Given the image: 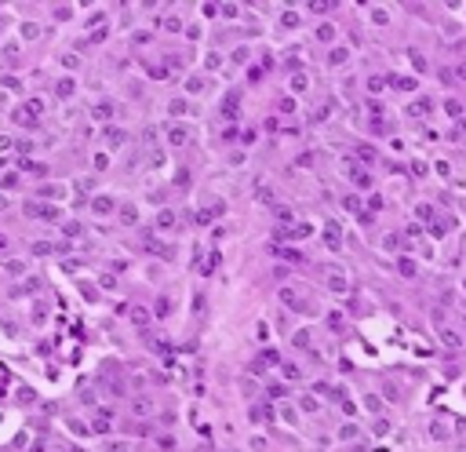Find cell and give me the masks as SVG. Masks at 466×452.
Segmentation results:
<instances>
[{
	"instance_id": "f546056e",
	"label": "cell",
	"mask_w": 466,
	"mask_h": 452,
	"mask_svg": "<svg viewBox=\"0 0 466 452\" xmlns=\"http://www.w3.org/2000/svg\"><path fill=\"white\" fill-rule=\"evenodd\" d=\"M36 33H40V26H33V22H30V26H22V36H26V40H33Z\"/></svg>"
},
{
	"instance_id": "ac0fdd59",
	"label": "cell",
	"mask_w": 466,
	"mask_h": 452,
	"mask_svg": "<svg viewBox=\"0 0 466 452\" xmlns=\"http://www.w3.org/2000/svg\"><path fill=\"white\" fill-rule=\"evenodd\" d=\"M186 91H190V95H200V91H204V80H200V77H190V80H186Z\"/></svg>"
},
{
	"instance_id": "ba28073f",
	"label": "cell",
	"mask_w": 466,
	"mask_h": 452,
	"mask_svg": "<svg viewBox=\"0 0 466 452\" xmlns=\"http://www.w3.org/2000/svg\"><path fill=\"white\" fill-rule=\"evenodd\" d=\"M328 288L335 292V296H342V292H350V281L339 278V274H328Z\"/></svg>"
},
{
	"instance_id": "9c48e42d",
	"label": "cell",
	"mask_w": 466,
	"mask_h": 452,
	"mask_svg": "<svg viewBox=\"0 0 466 452\" xmlns=\"http://www.w3.org/2000/svg\"><path fill=\"white\" fill-rule=\"evenodd\" d=\"M4 274H11V278H22V274H26V263L11 255V259H4Z\"/></svg>"
},
{
	"instance_id": "6da1fadb",
	"label": "cell",
	"mask_w": 466,
	"mask_h": 452,
	"mask_svg": "<svg viewBox=\"0 0 466 452\" xmlns=\"http://www.w3.org/2000/svg\"><path fill=\"white\" fill-rule=\"evenodd\" d=\"M11 121H15L18 128H30V132L36 128V117H33V113H30L26 106H15V109H11Z\"/></svg>"
},
{
	"instance_id": "7402d4cb",
	"label": "cell",
	"mask_w": 466,
	"mask_h": 452,
	"mask_svg": "<svg viewBox=\"0 0 466 452\" xmlns=\"http://www.w3.org/2000/svg\"><path fill=\"white\" fill-rule=\"evenodd\" d=\"M167 109H171L175 117H182L186 113V99H171V106H167Z\"/></svg>"
},
{
	"instance_id": "1f68e13d",
	"label": "cell",
	"mask_w": 466,
	"mask_h": 452,
	"mask_svg": "<svg viewBox=\"0 0 466 452\" xmlns=\"http://www.w3.org/2000/svg\"><path fill=\"white\" fill-rule=\"evenodd\" d=\"M295 347H310V332H295Z\"/></svg>"
},
{
	"instance_id": "e0dca14e",
	"label": "cell",
	"mask_w": 466,
	"mask_h": 452,
	"mask_svg": "<svg viewBox=\"0 0 466 452\" xmlns=\"http://www.w3.org/2000/svg\"><path fill=\"white\" fill-rule=\"evenodd\" d=\"M332 36H335V26H328V22H324V26H317V40H324V44H328Z\"/></svg>"
},
{
	"instance_id": "cb8c5ba5",
	"label": "cell",
	"mask_w": 466,
	"mask_h": 452,
	"mask_svg": "<svg viewBox=\"0 0 466 452\" xmlns=\"http://www.w3.org/2000/svg\"><path fill=\"white\" fill-rule=\"evenodd\" d=\"M441 339H444L448 347H459V336H455V332H448V328H441Z\"/></svg>"
},
{
	"instance_id": "d4e9b609",
	"label": "cell",
	"mask_w": 466,
	"mask_h": 452,
	"mask_svg": "<svg viewBox=\"0 0 466 452\" xmlns=\"http://www.w3.org/2000/svg\"><path fill=\"white\" fill-rule=\"evenodd\" d=\"M365 405H368V409H371V412H383V401H379V398H375V394H368V398H365Z\"/></svg>"
},
{
	"instance_id": "4316f807",
	"label": "cell",
	"mask_w": 466,
	"mask_h": 452,
	"mask_svg": "<svg viewBox=\"0 0 466 452\" xmlns=\"http://www.w3.org/2000/svg\"><path fill=\"white\" fill-rule=\"evenodd\" d=\"M62 234H66V237H80V223H66V226H62Z\"/></svg>"
},
{
	"instance_id": "484cf974",
	"label": "cell",
	"mask_w": 466,
	"mask_h": 452,
	"mask_svg": "<svg viewBox=\"0 0 466 452\" xmlns=\"http://www.w3.org/2000/svg\"><path fill=\"white\" fill-rule=\"evenodd\" d=\"M4 88L7 91H22V80H18V77H4Z\"/></svg>"
},
{
	"instance_id": "4fadbf2b",
	"label": "cell",
	"mask_w": 466,
	"mask_h": 452,
	"mask_svg": "<svg viewBox=\"0 0 466 452\" xmlns=\"http://www.w3.org/2000/svg\"><path fill=\"white\" fill-rule=\"evenodd\" d=\"M120 223L135 226V223H138V208H135V205H124V208H120Z\"/></svg>"
},
{
	"instance_id": "30bf717a",
	"label": "cell",
	"mask_w": 466,
	"mask_h": 452,
	"mask_svg": "<svg viewBox=\"0 0 466 452\" xmlns=\"http://www.w3.org/2000/svg\"><path fill=\"white\" fill-rule=\"evenodd\" d=\"M15 401H18V405H33V401H36V390H33V386H18V390H15Z\"/></svg>"
},
{
	"instance_id": "e575fe53",
	"label": "cell",
	"mask_w": 466,
	"mask_h": 452,
	"mask_svg": "<svg viewBox=\"0 0 466 452\" xmlns=\"http://www.w3.org/2000/svg\"><path fill=\"white\" fill-rule=\"evenodd\" d=\"M244 59H248V48H237V51H233V62H237V66H240Z\"/></svg>"
},
{
	"instance_id": "7c38bea8",
	"label": "cell",
	"mask_w": 466,
	"mask_h": 452,
	"mask_svg": "<svg viewBox=\"0 0 466 452\" xmlns=\"http://www.w3.org/2000/svg\"><path fill=\"white\" fill-rule=\"evenodd\" d=\"M91 113H95V121H109V117H113V103H95Z\"/></svg>"
},
{
	"instance_id": "8d00e7d4",
	"label": "cell",
	"mask_w": 466,
	"mask_h": 452,
	"mask_svg": "<svg viewBox=\"0 0 466 452\" xmlns=\"http://www.w3.org/2000/svg\"><path fill=\"white\" fill-rule=\"evenodd\" d=\"M357 205H361L357 197H346V201H342V208H346V211H357Z\"/></svg>"
},
{
	"instance_id": "3957f363",
	"label": "cell",
	"mask_w": 466,
	"mask_h": 452,
	"mask_svg": "<svg viewBox=\"0 0 466 452\" xmlns=\"http://www.w3.org/2000/svg\"><path fill=\"white\" fill-rule=\"evenodd\" d=\"M167 142H171V146H182V142H190V128H182V124H171V128H167Z\"/></svg>"
},
{
	"instance_id": "4dcf8cb0",
	"label": "cell",
	"mask_w": 466,
	"mask_h": 452,
	"mask_svg": "<svg viewBox=\"0 0 466 452\" xmlns=\"http://www.w3.org/2000/svg\"><path fill=\"white\" fill-rule=\"evenodd\" d=\"M383 84H386V77H371L368 80V91H383Z\"/></svg>"
},
{
	"instance_id": "f1b7e54d",
	"label": "cell",
	"mask_w": 466,
	"mask_h": 452,
	"mask_svg": "<svg viewBox=\"0 0 466 452\" xmlns=\"http://www.w3.org/2000/svg\"><path fill=\"white\" fill-rule=\"evenodd\" d=\"M69 430H73V434H80V438H84V434H88V427H84V423H80V419H69Z\"/></svg>"
},
{
	"instance_id": "7a4b0ae2",
	"label": "cell",
	"mask_w": 466,
	"mask_h": 452,
	"mask_svg": "<svg viewBox=\"0 0 466 452\" xmlns=\"http://www.w3.org/2000/svg\"><path fill=\"white\" fill-rule=\"evenodd\" d=\"M281 299H284V303H288L292 310H302V313H310V303H306L302 296H295L292 288H284V292H281Z\"/></svg>"
},
{
	"instance_id": "d6986e66",
	"label": "cell",
	"mask_w": 466,
	"mask_h": 452,
	"mask_svg": "<svg viewBox=\"0 0 466 452\" xmlns=\"http://www.w3.org/2000/svg\"><path fill=\"white\" fill-rule=\"evenodd\" d=\"M306 84H310V80H306V73L299 70V73L292 77V91H306Z\"/></svg>"
},
{
	"instance_id": "f35d334b",
	"label": "cell",
	"mask_w": 466,
	"mask_h": 452,
	"mask_svg": "<svg viewBox=\"0 0 466 452\" xmlns=\"http://www.w3.org/2000/svg\"><path fill=\"white\" fill-rule=\"evenodd\" d=\"M430 237H444V223H433L430 226Z\"/></svg>"
},
{
	"instance_id": "603a6c76",
	"label": "cell",
	"mask_w": 466,
	"mask_h": 452,
	"mask_svg": "<svg viewBox=\"0 0 466 452\" xmlns=\"http://www.w3.org/2000/svg\"><path fill=\"white\" fill-rule=\"evenodd\" d=\"M51 252H55V248H51L48 241H36V244H33V255H51Z\"/></svg>"
},
{
	"instance_id": "b9f144b4",
	"label": "cell",
	"mask_w": 466,
	"mask_h": 452,
	"mask_svg": "<svg viewBox=\"0 0 466 452\" xmlns=\"http://www.w3.org/2000/svg\"><path fill=\"white\" fill-rule=\"evenodd\" d=\"M7 208V197H4V193H0V211H4Z\"/></svg>"
},
{
	"instance_id": "8fae6325",
	"label": "cell",
	"mask_w": 466,
	"mask_h": 452,
	"mask_svg": "<svg viewBox=\"0 0 466 452\" xmlns=\"http://www.w3.org/2000/svg\"><path fill=\"white\" fill-rule=\"evenodd\" d=\"M324 237H328L332 248H342V237H339V226L335 223H324Z\"/></svg>"
},
{
	"instance_id": "8992f818",
	"label": "cell",
	"mask_w": 466,
	"mask_h": 452,
	"mask_svg": "<svg viewBox=\"0 0 466 452\" xmlns=\"http://www.w3.org/2000/svg\"><path fill=\"white\" fill-rule=\"evenodd\" d=\"M106 142H109V150H117L120 142H128V132H120V128H106Z\"/></svg>"
},
{
	"instance_id": "ab89813d",
	"label": "cell",
	"mask_w": 466,
	"mask_h": 452,
	"mask_svg": "<svg viewBox=\"0 0 466 452\" xmlns=\"http://www.w3.org/2000/svg\"><path fill=\"white\" fill-rule=\"evenodd\" d=\"M11 146H15V142L7 139V135H0V153H7V150H11Z\"/></svg>"
},
{
	"instance_id": "5b68a950",
	"label": "cell",
	"mask_w": 466,
	"mask_h": 452,
	"mask_svg": "<svg viewBox=\"0 0 466 452\" xmlns=\"http://www.w3.org/2000/svg\"><path fill=\"white\" fill-rule=\"evenodd\" d=\"M91 211H95V215H109V211H113V197H106V193H99V197L91 201Z\"/></svg>"
},
{
	"instance_id": "d590c367",
	"label": "cell",
	"mask_w": 466,
	"mask_h": 452,
	"mask_svg": "<svg viewBox=\"0 0 466 452\" xmlns=\"http://www.w3.org/2000/svg\"><path fill=\"white\" fill-rule=\"evenodd\" d=\"M281 109L284 113H295V99H281Z\"/></svg>"
},
{
	"instance_id": "ffe728a7",
	"label": "cell",
	"mask_w": 466,
	"mask_h": 452,
	"mask_svg": "<svg viewBox=\"0 0 466 452\" xmlns=\"http://www.w3.org/2000/svg\"><path fill=\"white\" fill-rule=\"evenodd\" d=\"M346 59H350V51H342V48H335V51H332V59H328V62H332V66H342V62H346Z\"/></svg>"
},
{
	"instance_id": "2e32d148",
	"label": "cell",
	"mask_w": 466,
	"mask_h": 452,
	"mask_svg": "<svg viewBox=\"0 0 466 452\" xmlns=\"http://www.w3.org/2000/svg\"><path fill=\"white\" fill-rule=\"evenodd\" d=\"M40 193H44V197H66V190H62L59 182H48V186H40Z\"/></svg>"
},
{
	"instance_id": "44dd1931",
	"label": "cell",
	"mask_w": 466,
	"mask_h": 452,
	"mask_svg": "<svg viewBox=\"0 0 466 452\" xmlns=\"http://www.w3.org/2000/svg\"><path fill=\"white\" fill-rule=\"evenodd\" d=\"M15 182H18V172H7V175H4V179H0V190H11V186H15Z\"/></svg>"
},
{
	"instance_id": "74e56055",
	"label": "cell",
	"mask_w": 466,
	"mask_h": 452,
	"mask_svg": "<svg viewBox=\"0 0 466 452\" xmlns=\"http://www.w3.org/2000/svg\"><path fill=\"white\" fill-rule=\"evenodd\" d=\"M412 62H415V70H426V59H423L419 51H412Z\"/></svg>"
},
{
	"instance_id": "83f0119b",
	"label": "cell",
	"mask_w": 466,
	"mask_h": 452,
	"mask_svg": "<svg viewBox=\"0 0 466 452\" xmlns=\"http://www.w3.org/2000/svg\"><path fill=\"white\" fill-rule=\"evenodd\" d=\"M400 274H404V278H412V274H415V263H412V259H400Z\"/></svg>"
},
{
	"instance_id": "60d3db41",
	"label": "cell",
	"mask_w": 466,
	"mask_h": 452,
	"mask_svg": "<svg viewBox=\"0 0 466 452\" xmlns=\"http://www.w3.org/2000/svg\"><path fill=\"white\" fill-rule=\"evenodd\" d=\"M4 248H7V237H4V234H0V252H4Z\"/></svg>"
},
{
	"instance_id": "7bdbcfd3",
	"label": "cell",
	"mask_w": 466,
	"mask_h": 452,
	"mask_svg": "<svg viewBox=\"0 0 466 452\" xmlns=\"http://www.w3.org/2000/svg\"><path fill=\"white\" fill-rule=\"evenodd\" d=\"M463 288H466V281H463Z\"/></svg>"
},
{
	"instance_id": "836d02e7",
	"label": "cell",
	"mask_w": 466,
	"mask_h": 452,
	"mask_svg": "<svg viewBox=\"0 0 466 452\" xmlns=\"http://www.w3.org/2000/svg\"><path fill=\"white\" fill-rule=\"evenodd\" d=\"M135 412H138V416H146V412H150V401L138 398V401H135Z\"/></svg>"
},
{
	"instance_id": "277c9868",
	"label": "cell",
	"mask_w": 466,
	"mask_h": 452,
	"mask_svg": "<svg viewBox=\"0 0 466 452\" xmlns=\"http://www.w3.org/2000/svg\"><path fill=\"white\" fill-rule=\"evenodd\" d=\"M73 91H77V80H73V77H59V80H55V95H59V99H69Z\"/></svg>"
},
{
	"instance_id": "5bb4252c",
	"label": "cell",
	"mask_w": 466,
	"mask_h": 452,
	"mask_svg": "<svg viewBox=\"0 0 466 452\" xmlns=\"http://www.w3.org/2000/svg\"><path fill=\"white\" fill-rule=\"evenodd\" d=\"M128 317H132L135 325H150V310H142V307H132V310H128Z\"/></svg>"
},
{
	"instance_id": "52a82bcc",
	"label": "cell",
	"mask_w": 466,
	"mask_h": 452,
	"mask_svg": "<svg viewBox=\"0 0 466 452\" xmlns=\"http://www.w3.org/2000/svg\"><path fill=\"white\" fill-rule=\"evenodd\" d=\"M175 226V211L171 208H161L157 211V230H171Z\"/></svg>"
},
{
	"instance_id": "d6a6232c",
	"label": "cell",
	"mask_w": 466,
	"mask_h": 452,
	"mask_svg": "<svg viewBox=\"0 0 466 452\" xmlns=\"http://www.w3.org/2000/svg\"><path fill=\"white\" fill-rule=\"evenodd\" d=\"M15 150H18V153H33V142L22 139V142H15Z\"/></svg>"
},
{
	"instance_id": "9a60e30c",
	"label": "cell",
	"mask_w": 466,
	"mask_h": 452,
	"mask_svg": "<svg viewBox=\"0 0 466 452\" xmlns=\"http://www.w3.org/2000/svg\"><path fill=\"white\" fill-rule=\"evenodd\" d=\"M18 168H22V172H33V175H48V164H36V161H22Z\"/></svg>"
}]
</instances>
